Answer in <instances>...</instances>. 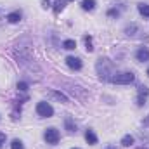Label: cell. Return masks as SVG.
I'll return each mask as SVG.
<instances>
[{
  "mask_svg": "<svg viewBox=\"0 0 149 149\" xmlns=\"http://www.w3.org/2000/svg\"><path fill=\"white\" fill-rule=\"evenodd\" d=\"M43 137H45L47 144H57L59 142V132L56 128H47L45 134H43Z\"/></svg>",
  "mask_w": 149,
  "mask_h": 149,
  "instance_id": "cell-4",
  "label": "cell"
},
{
  "mask_svg": "<svg viewBox=\"0 0 149 149\" xmlns=\"http://www.w3.org/2000/svg\"><path fill=\"white\" fill-rule=\"evenodd\" d=\"M17 90H19V92H26V90H28V83H24V81L17 83Z\"/></svg>",
  "mask_w": 149,
  "mask_h": 149,
  "instance_id": "cell-19",
  "label": "cell"
},
{
  "mask_svg": "<svg viewBox=\"0 0 149 149\" xmlns=\"http://www.w3.org/2000/svg\"><path fill=\"white\" fill-rule=\"evenodd\" d=\"M85 49H87V52H92V50H94V47H92V38L90 37H85Z\"/></svg>",
  "mask_w": 149,
  "mask_h": 149,
  "instance_id": "cell-18",
  "label": "cell"
},
{
  "mask_svg": "<svg viewBox=\"0 0 149 149\" xmlns=\"http://www.w3.org/2000/svg\"><path fill=\"white\" fill-rule=\"evenodd\" d=\"M113 70H114V64H113L109 59H99L97 61V71H99V74H101V78H109L111 80V76L109 74H113Z\"/></svg>",
  "mask_w": 149,
  "mask_h": 149,
  "instance_id": "cell-1",
  "label": "cell"
},
{
  "mask_svg": "<svg viewBox=\"0 0 149 149\" xmlns=\"http://www.w3.org/2000/svg\"><path fill=\"white\" fill-rule=\"evenodd\" d=\"M137 61H149V49L148 47H141L137 50Z\"/></svg>",
  "mask_w": 149,
  "mask_h": 149,
  "instance_id": "cell-7",
  "label": "cell"
},
{
  "mask_svg": "<svg viewBox=\"0 0 149 149\" xmlns=\"http://www.w3.org/2000/svg\"><path fill=\"white\" fill-rule=\"evenodd\" d=\"M121 144H123L125 148H128V146H132V144H134V137H132V135H125V137L121 139Z\"/></svg>",
  "mask_w": 149,
  "mask_h": 149,
  "instance_id": "cell-16",
  "label": "cell"
},
{
  "mask_svg": "<svg viewBox=\"0 0 149 149\" xmlns=\"http://www.w3.org/2000/svg\"><path fill=\"white\" fill-rule=\"evenodd\" d=\"M63 47L68 49V50H73V49H76V42L74 40H64L63 42Z\"/></svg>",
  "mask_w": 149,
  "mask_h": 149,
  "instance_id": "cell-14",
  "label": "cell"
},
{
  "mask_svg": "<svg viewBox=\"0 0 149 149\" xmlns=\"http://www.w3.org/2000/svg\"><path fill=\"white\" fill-rule=\"evenodd\" d=\"M85 139H87V142H88L90 146L97 144V137H95V134H94L92 130H87V132H85Z\"/></svg>",
  "mask_w": 149,
  "mask_h": 149,
  "instance_id": "cell-9",
  "label": "cell"
},
{
  "mask_svg": "<svg viewBox=\"0 0 149 149\" xmlns=\"http://www.w3.org/2000/svg\"><path fill=\"white\" fill-rule=\"evenodd\" d=\"M73 149H78V148H73Z\"/></svg>",
  "mask_w": 149,
  "mask_h": 149,
  "instance_id": "cell-23",
  "label": "cell"
},
{
  "mask_svg": "<svg viewBox=\"0 0 149 149\" xmlns=\"http://www.w3.org/2000/svg\"><path fill=\"white\" fill-rule=\"evenodd\" d=\"M104 149H116V148H113V146H108V148H104Z\"/></svg>",
  "mask_w": 149,
  "mask_h": 149,
  "instance_id": "cell-21",
  "label": "cell"
},
{
  "mask_svg": "<svg viewBox=\"0 0 149 149\" xmlns=\"http://www.w3.org/2000/svg\"><path fill=\"white\" fill-rule=\"evenodd\" d=\"M10 149H24V146H23V142H21V141L14 139V141H12V144H10Z\"/></svg>",
  "mask_w": 149,
  "mask_h": 149,
  "instance_id": "cell-17",
  "label": "cell"
},
{
  "mask_svg": "<svg viewBox=\"0 0 149 149\" xmlns=\"http://www.w3.org/2000/svg\"><path fill=\"white\" fill-rule=\"evenodd\" d=\"M139 12H141L144 17H149V5L148 3H139Z\"/></svg>",
  "mask_w": 149,
  "mask_h": 149,
  "instance_id": "cell-13",
  "label": "cell"
},
{
  "mask_svg": "<svg viewBox=\"0 0 149 149\" xmlns=\"http://www.w3.org/2000/svg\"><path fill=\"white\" fill-rule=\"evenodd\" d=\"M50 95H52V97H56L57 101L64 102V104H66V102H70V99H68V97H66L63 92H57V90H50Z\"/></svg>",
  "mask_w": 149,
  "mask_h": 149,
  "instance_id": "cell-8",
  "label": "cell"
},
{
  "mask_svg": "<svg viewBox=\"0 0 149 149\" xmlns=\"http://www.w3.org/2000/svg\"><path fill=\"white\" fill-rule=\"evenodd\" d=\"M66 64H68L71 70H81V61H80L78 57H73V56L66 57Z\"/></svg>",
  "mask_w": 149,
  "mask_h": 149,
  "instance_id": "cell-6",
  "label": "cell"
},
{
  "mask_svg": "<svg viewBox=\"0 0 149 149\" xmlns=\"http://www.w3.org/2000/svg\"><path fill=\"white\" fill-rule=\"evenodd\" d=\"M95 7V0H83L81 2V9L83 10H92Z\"/></svg>",
  "mask_w": 149,
  "mask_h": 149,
  "instance_id": "cell-12",
  "label": "cell"
},
{
  "mask_svg": "<svg viewBox=\"0 0 149 149\" xmlns=\"http://www.w3.org/2000/svg\"><path fill=\"white\" fill-rule=\"evenodd\" d=\"M64 125H66V130H68L70 134L76 132V125L73 123V120H71V118H66V120H64Z\"/></svg>",
  "mask_w": 149,
  "mask_h": 149,
  "instance_id": "cell-11",
  "label": "cell"
},
{
  "mask_svg": "<svg viewBox=\"0 0 149 149\" xmlns=\"http://www.w3.org/2000/svg\"><path fill=\"white\" fill-rule=\"evenodd\" d=\"M3 144H5V134H3V132H0V148H2Z\"/></svg>",
  "mask_w": 149,
  "mask_h": 149,
  "instance_id": "cell-20",
  "label": "cell"
},
{
  "mask_svg": "<svg viewBox=\"0 0 149 149\" xmlns=\"http://www.w3.org/2000/svg\"><path fill=\"white\" fill-rule=\"evenodd\" d=\"M149 95L148 87H139V95H137V106H144L146 104V97Z\"/></svg>",
  "mask_w": 149,
  "mask_h": 149,
  "instance_id": "cell-5",
  "label": "cell"
},
{
  "mask_svg": "<svg viewBox=\"0 0 149 149\" xmlns=\"http://www.w3.org/2000/svg\"><path fill=\"white\" fill-rule=\"evenodd\" d=\"M134 80H135V74L130 73V71L120 73V74H116V76H113L111 78L113 83H118V85H128V83H132Z\"/></svg>",
  "mask_w": 149,
  "mask_h": 149,
  "instance_id": "cell-2",
  "label": "cell"
},
{
  "mask_svg": "<svg viewBox=\"0 0 149 149\" xmlns=\"http://www.w3.org/2000/svg\"><path fill=\"white\" fill-rule=\"evenodd\" d=\"M7 21L12 23V24H14V23H19V21H21V12H10V14L7 16Z\"/></svg>",
  "mask_w": 149,
  "mask_h": 149,
  "instance_id": "cell-10",
  "label": "cell"
},
{
  "mask_svg": "<svg viewBox=\"0 0 149 149\" xmlns=\"http://www.w3.org/2000/svg\"><path fill=\"white\" fill-rule=\"evenodd\" d=\"M148 74H149V70H148Z\"/></svg>",
  "mask_w": 149,
  "mask_h": 149,
  "instance_id": "cell-22",
  "label": "cell"
},
{
  "mask_svg": "<svg viewBox=\"0 0 149 149\" xmlns=\"http://www.w3.org/2000/svg\"><path fill=\"white\" fill-rule=\"evenodd\" d=\"M64 5H66V2H64V0H56V3H54V10L59 14V12L64 9Z\"/></svg>",
  "mask_w": 149,
  "mask_h": 149,
  "instance_id": "cell-15",
  "label": "cell"
},
{
  "mask_svg": "<svg viewBox=\"0 0 149 149\" xmlns=\"http://www.w3.org/2000/svg\"><path fill=\"white\" fill-rule=\"evenodd\" d=\"M37 113H38V116H42V118H50L54 114V109H52V106L49 102H38Z\"/></svg>",
  "mask_w": 149,
  "mask_h": 149,
  "instance_id": "cell-3",
  "label": "cell"
}]
</instances>
